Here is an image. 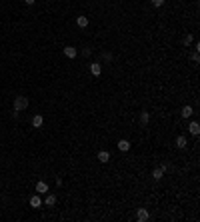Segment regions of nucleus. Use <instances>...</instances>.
Segmentation results:
<instances>
[{
    "label": "nucleus",
    "instance_id": "1",
    "mask_svg": "<svg viewBox=\"0 0 200 222\" xmlns=\"http://www.w3.org/2000/svg\"><path fill=\"white\" fill-rule=\"evenodd\" d=\"M26 108H28V96H16L14 98V108L12 110L22 112V110H26Z\"/></svg>",
    "mask_w": 200,
    "mask_h": 222
},
{
    "label": "nucleus",
    "instance_id": "2",
    "mask_svg": "<svg viewBox=\"0 0 200 222\" xmlns=\"http://www.w3.org/2000/svg\"><path fill=\"white\" fill-rule=\"evenodd\" d=\"M148 218H150V214H148L146 208H138V212H136V220L138 222H146Z\"/></svg>",
    "mask_w": 200,
    "mask_h": 222
},
{
    "label": "nucleus",
    "instance_id": "3",
    "mask_svg": "<svg viewBox=\"0 0 200 222\" xmlns=\"http://www.w3.org/2000/svg\"><path fill=\"white\" fill-rule=\"evenodd\" d=\"M90 72H92V76H100L102 74V66L98 62H92L90 64Z\"/></svg>",
    "mask_w": 200,
    "mask_h": 222
},
{
    "label": "nucleus",
    "instance_id": "4",
    "mask_svg": "<svg viewBox=\"0 0 200 222\" xmlns=\"http://www.w3.org/2000/svg\"><path fill=\"white\" fill-rule=\"evenodd\" d=\"M108 160H110V152H108V150H100V152H98V162L106 164Z\"/></svg>",
    "mask_w": 200,
    "mask_h": 222
},
{
    "label": "nucleus",
    "instance_id": "5",
    "mask_svg": "<svg viewBox=\"0 0 200 222\" xmlns=\"http://www.w3.org/2000/svg\"><path fill=\"white\" fill-rule=\"evenodd\" d=\"M36 192L38 194H46V192H48V184H46V182H36Z\"/></svg>",
    "mask_w": 200,
    "mask_h": 222
},
{
    "label": "nucleus",
    "instance_id": "6",
    "mask_svg": "<svg viewBox=\"0 0 200 222\" xmlns=\"http://www.w3.org/2000/svg\"><path fill=\"white\" fill-rule=\"evenodd\" d=\"M30 206L32 208H40L42 206V200H40V196H38V194H34L32 198H30Z\"/></svg>",
    "mask_w": 200,
    "mask_h": 222
},
{
    "label": "nucleus",
    "instance_id": "7",
    "mask_svg": "<svg viewBox=\"0 0 200 222\" xmlns=\"http://www.w3.org/2000/svg\"><path fill=\"white\" fill-rule=\"evenodd\" d=\"M188 130H190V134H194V136H198V134H200V124H198V122H190V126H188Z\"/></svg>",
    "mask_w": 200,
    "mask_h": 222
},
{
    "label": "nucleus",
    "instance_id": "8",
    "mask_svg": "<svg viewBox=\"0 0 200 222\" xmlns=\"http://www.w3.org/2000/svg\"><path fill=\"white\" fill-rule=\"evenodd\" d=\"M42 124H44V118H42L40 114H36V116L32 118V126H34V128H40Z\"/></svg>",
    "mask_w": 200,
    "mask_h": 222
},
{
    "label": "nucleus",
    "instance_id": "9",
    "mask_svg": "<svg viewBox=\"0 0 200 222\" xmlns=\"http://www.w3.org/2000/svg\"><path fill=\"white\" fill-rule=\"evenodd\" d=\"M118 150H122V152L130 150V142H128V140H124V138H122L120 142H118Z\"/></svg>",
    "mask_w": 200,
    "mask_h": 222
},
{
    "label": "nucleus",
    "instance_id": "10",
    "mask_svg": "<svg viewBox=\"0 0 200 222\" xmlns=\"http://www.w3.org/2000/svg\"><path fill=\"white\" fill-rule=\"evenodd\" d=\"M182 118H190L194 114V110H192V106H184V108H182Z\"/></svg>",
    "mask_w": 200,
    "mask_h": 222
},
{
    "label": "nucleus",
    "instance_id": "11",
    "mask_svg": "<svg viewBox=\"0 0 200 222\" xmlns=\"http://www.w3.org/2000/svg\"><path fill=\"white\" fill-rule=\"evenodd\" d=\"M176 146H178V148H186V146H188L186 136H178V138H176Z\"/></svg>",
    "mask_w": 200,
    "mask_h": 222
},
{
    "label": "nucleus",
    "instance_id": "12",
    "mask_svg": "<svg viewBox=\"0 0 200 222\" xmlns=\"http://www.w3.org/2000/svg\"><path fill=\"white\" fill-rule=\"evenodd\" d=\"M64 54H66L68 58H76V48H74V46H66V48H64Z\"/></svg>",
    "mask_w": 200,
    "mask_h": 222
},
{
    "label": "nucleus",
    "instance_id": "13",
    "mask_svg": "<svg viewBox=\"0 0 200 222\" xmlns=\"http://www.w3.org/2000/svg\"><path fill=\"white\" fill-rule=\"evenodd\" d=\"M148 120H150L148 112H146V110H142V112H140V124H142V126H146V124H148Z\"/></svg>",
    "mask_w": 200,
    "mask_h": 222
},
{
    "label": "nucleus",
    "instance_id": "14",
    "mask_svg": "<svg viewBox=\"0 0 200 222\" xmlns=\"http://www.w3.org/2000/svg\"><path fill=\"white\" fill-rule=\"evenodd\" d=\"M44 204H46V206H54V204H56V196H54V194H48V196L44 198Z\"/></svg>",
    "mask_w": 200,
    "mask_h": 222
},
{
    "label": "nucleus",
    "instance_id": "15",
    "mask_svg": "<svg viewBox=\"0 0 200 222\" xmlns=\"http://www.w3.org/2000/svg\"><path fill=\"white\" fill-rule=\"evenodd\" d=\"M76 24H78L80 28H86L88 26V18L86 16H78V18H76Z\"/></svg>",
    "mask_w": 200,
    "mask_h": 222
},
{
    "label": "nucleus",
    "instance_id": "16",
    "mask_svg": "<svg viewBox=\"0 0 200 222\" xmlns=\"http://www.w3.org/2000/svg\"><path fill=\"white\" fill-rule=\"evenodd\" d=\"M152 176H154V180H160V178L164 176V170L158 166V168H154V170H152Z\"/></svg>",
    "mask_w": 200,
    "mask_h": 222
},
{
    "label": "nucleus",
    "instance_id": "17",
    "mask_svg": "<svg viewBox=\"0 0 200 222\" xmlns=\"http://www.w3.org/2000/svg\"><path fill=\"white\" fill-rule=\"evenodd\" d=\"M182 42H184V46H190V44H192V34L184 36V40H182Z\"/></svg>",
    "mask_w": 200,
    "mask_h": 222
},
{
    "label": "nucleus",
    "instance_id": "18",
    "mask_svg": "<svg viewBox=\"0 0 200 222\" xmlns=\"http://www.w3.org/2000/svg\"><path fill=\"white\" fill-rule=\"evenodd\" d=\"M102 58H104V60H112V54H110V52H104V54H102Z\"/></svg>",
    "mask_w": 200,
    "mask_h": 222
},
{
    "label": "nucleus",
    "instance_id": "19",
    "mask_svg": "<svg viewBox=\"0 0 200 222\" xmlns=\"http://www.w3.org/2000/svg\"><path fill=\"white\" fill-rule=\"evenodd\" d=\"M152 4H154V6H162L164 0H152Z\"/></svg>",
    "mask_w": 200,
    "mask_h": 222
},
{
    "label": "nucleus",
    "instance_id": "20",
    "mask_svg": "<svg viewBox=\"0 0 200 222\" xmlns=\"http://www.w3.org/2000/svg\"><path fill=\"white\" fill-rule=\"evenodd\" d=\"M192 60H194V62H198V60H200V56H198V50H196V52L192 54Z\"/></svg>",
    "mask_w": 200,
    "mask_h": 222
},
{
    "label": "nucleus",
    "instance_id": "21",
    "mask_svg": "<svg viewBox=\"0 0 200 222\" xmlns=\"http://www.w3.org/2000/svg\"><path fill=\"white\" fill-rule=\"evenodd\" d=\"M24 2H26V4H28V6H32V4H34V2H36V0H24Z\"/></svg>",
    "mask_w": 200,
    "mask_h": 222
}]
</instances>
